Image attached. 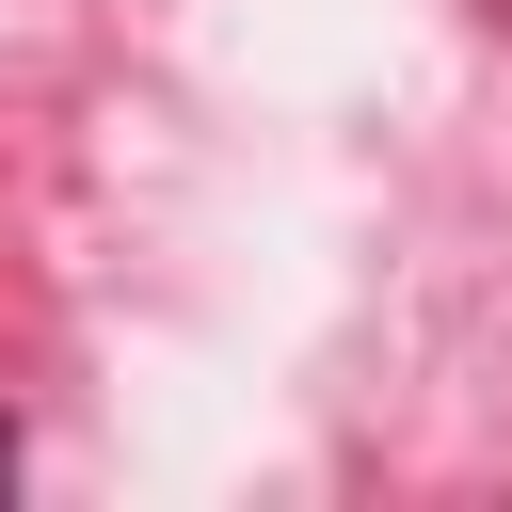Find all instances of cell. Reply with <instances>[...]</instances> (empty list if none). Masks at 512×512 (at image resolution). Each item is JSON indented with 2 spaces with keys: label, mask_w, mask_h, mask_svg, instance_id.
I'll list each match as a JSON object with an SVG mask.
<instances>
[{
  "label": "cell",
  "mask_w": 512,
  "mask_h": 512,
  "mask_svg": "<svg viewBox=\"0 0 512 512\" xmlns=\"http://www.w3.org/2000/svg\"><path fill=\"white\" fill-rule=\"evenodd\" d=\"M16 464H32V448H16V416H0V496H16Z\"/></svg>",
  "instance_id": "obj_1"
}]
</instances>
